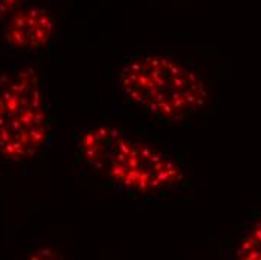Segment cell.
I'll return each instance as SVG.
<instances>
[{"label": "cell", "instance_id": "obj_1", "mask_svg": "<svg viewBox=\"0 0 261 260\" xmlns=\"http://www.w3.org/2000/svg\"><path fill=\"white\" fill-rule=\"evenodd\" d=\"M77 162L105 186L140 197H156L182 190V161L143 137L111 125H89L75 138Z\"/></svg>", "mask_w": 261, "mask_h": 260}, {"label": "cell", "instance_id": "obj_2", "mask_svg": "<svg viewBox=\"0 0 261 260\" xmlns=\"http://www.w3.org/2000/svg\"><path fill=\"white\" fill-rule=\"evenodd\" d=\"M117 84L130 107L164 124L186 121L207 100L201 76L179 57L164 53L126 59Z\"/></svg>", "mask_w": 261, "mask_h": 260}, {"label": "cell", "instance_id": "obj_3", "mask_svg": "<svg viewBox=\"0 0 261 260\" xmlns=\"http://www.w3.org/2000/svg\"><path fill=\"white\" fill-rule=\"evenodd\" d=\"M51 122L39 74L30 66L0 74V154L12 162L33 161L50 145Z\"/></svg>", "mask_w": 261, "mask_h": 260}, {"label": "cell", "instance_id": "obj_4", "mask_svg": "<svg viewBox=\"0 0 261 260\" xmlns=\"http://www.w3.org/2000/svg\"><path fill=\"white\" fill-rule=\"evenodd\" d=\"M56 36V20L45 5L23 3L5 23L3 39L9 54H36L50 47Z\"/></svg>", "mask_w": 261, "mask_h": 260}, {"label": "cell", "instance_id": "obj_5", "mask_svg": "<svg viewBox=\"0 0 261 260\" xmlns=\"http://www.w3.org/2000/svg\"><path fill=\"white\" fill-rule=\"evenodd\" d=\"M237 256L240 259H261V215L251 220L239 242Z\"/></svg>", "mask_w": 261, "mask_h": 260}, {"label": "cell", "instance_id": "obj_6", "mask_svg": "<svg viewBox=\"0 0 261 260\" xmlns=\"http://www.w3.org/2000/svg\"><path fill=\"white\" fill-rule=\"evenodd\" d=\"M23 3L24 0H0V25H5Z\"/></svg>", "mask_w": 261, "mask_h": 260}]
</instances>
